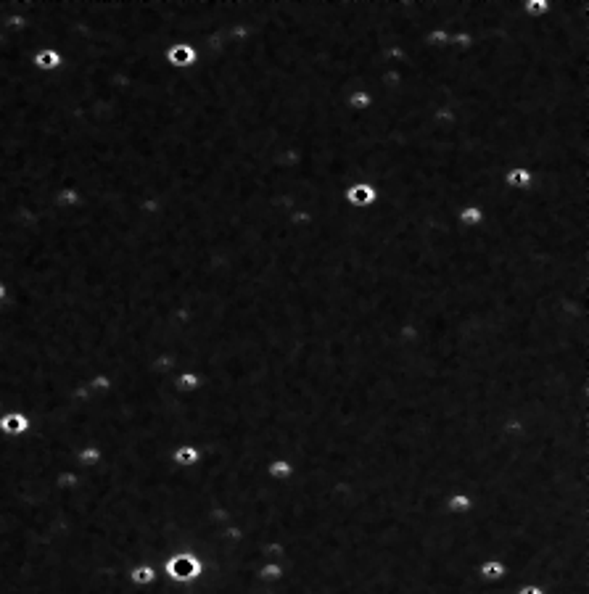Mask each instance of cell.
I'll use <instances>...</instances> for the list:
<instances>
[{"label": "cell", "mask_w": 589, "mask_h": 594, "mask_svg": "<svg viewBox=\"0 0 589 594\" xmlns=\"http://www.w3.org/2000/svg\"><path fill=\"white\" fill-rule=\"evenodd\" d=\"M204 560L198 552H193V549H180V552H172L164 563H161V568H159V576H164L169 584H175V586H188V584H196L204 579Z\"/></svg>", "instance_id": "obj_1"}, {"label": "cell", "mask_w": 589, "mask_h": 594, "mask_svg": "<svg viewBox=\"0 0 589 594\" xmlns=\"http://www.w3.org/2000/svg\"><path fill=\"white\" fill-rule=\"evenodd\" d=\"M344 201H347L349 209H357V212H365V209H373L378 203V188L368 180H357V182H349L344 188Z\"/></svg>", "instance_id": "obj_2"}, {"label": "cell", "mask_w": 589, "mask_h": 594, "mask_svg": "<svg viewBox=\"0 0 589 594\" xmlns=\"http://www.w3.org/2000/svg\"><path fill=\"white\" fill-rule=\"evenodd\" d=\"M198 59H201V56H198V48L193 45V43H185V40L172 43V45L164 50V61L177 71L193 69V66L198 64Z\"/></svg>", "instance_id": "obj_3"}, {"label": "cell", "mask_w": 589, "mask_h": 594, "mask_svg": "<svg viewBox=\"0 0 589 594\" xmlns=\"http://www.w3.org/2000/svg\"><path fill=\"white\" fill-rule=\"evenodd\" d=\"M32 430V417L22 410H6L0 415V436L6 439H22Z\"/></svg>", "instance_id": "obj_4"}, {"label": "cell", "mask_w": 589, "mask_h": 594, "mask_svg": "<svg viewBox=\"0 0 589 594\" xmlns=\"http://www.w3.org/2000/svg\"><path fill=\"white\" fill-rule=\"evenodd\" d=\"M29 66L35 71H40V74H56L64 66V56L59 53V48L43 45L29 56Z\"/></svg>", "instance_id": "obj_5"}, {"label": "cell", "mask_w": 589, "mask_h": 594, "mask_svg": "<svg viewBox=\"0 0 589 594\" xmlns=\"http://www.w3.org/2000/svg\"><path fill=\"white\" fill-rule=\"evenodd\" d=\"M204 460V449L196 447V444H177L175 449L169 451V463L175 465L177 470H191V468H198Z\"/></svg>", "instance_id": "obj_6"}, {"label": "cell", "mask_w": 589, "mask_h": 594, "mask_svg": "<svg viewBox=\"0 0 589 594\" xmlns=\"http://www.w3.org/2000/svg\"><path fill=\"white\" fill-rule=\"evenodd\" d=\"M127 581L135 589H148V586H154L159 581V568L151 565V563H135V565L127 568Z\"/></svg>", "instance_id": "obj_7"}, {"label": "cell", "mask_w": 589, "mask_h": 594, "mask_svg": "<svg viewBox=\"0 0 589 594\" xmlns=\"http://www.w3.org/2000/svg\"><path fill=\"white\" fill-rule=\"evenodd\" d=\"M82 203L85 196L77 185H64V188L53 193V206L61 209V212H77V209H82Z\"/></svg>", "instance_id": "obj_8"}, {"label": "cell", "mask_w": 589, "mask_h": 594, "mask_svg": "<svg viewBox=\"0 0 589 594\" xmlns=\"http://www.w3.org/2000/svg\"><path fill=\"white\" fill-rule=\"evenodd\" d=\"M502 185L507 190H529L534 185V172L523 164L510 166L505 175H502Z\"/></svg>", "instance_id": "obj_9"}, {"label": "cell", "mask_w": 589, "mask_h": 594, "mask_svg": "<svg viewBox=\"0 0 589 594\" xmlns=\"http://www.w3.org/2000/svg\"><path fill=\"white\" fill-rule=\"evenodd\" d=\"M265 473L275 484H291L296 478V468H293V463H291L289 457H275V460L267 463Z\"/></svg>", "instance_id": "obj_10"}, {"label": "cell", "mask_w": 589, "mask_h": 594, "mask_svg": "<svg viewBox=\"0 0 589 594\" xmlns=\"http://www.w3.org/2000/svg\"><path fill=\"white\" fill-rule=\"evenodd\" d=\"M172 386H175V391H177V393L188 396V393L201 391V386H204V378H201V372H196V370H180V372H175V378H172Z\"/></svg>", "instance_id": "obj_11"}, {"label": "cell", "mask_w": 589, "mask_h": 594, "mask_svg": "<svg viewBox=\"0 0 589 594\" xmlns=\"http://www.w3.org/2000/svg\"><path fill=\"white\" fill-rule=\"evenodd\" d=\"M486 222V212L479 203H465L460 212H457V225L465 227V230H479V227Z\"/></svg>", "instance_id": "obj_12"}, {"label": "cell", "mask_w": 589, "mask_h": 594, "mask_svg": "<svg viewBox=\"0 0 589 594\" xmlns=\"http://www.w3.org/2000/svg\"><path fill=\"white\" fill-rule=\"evenodd\" d=\"M103 447H98V444H85L80 449L74 451V463L80 465V468H87V470H93L98 465L103 463Z\"/></svg>", "instance_id": "obj_13"}, {"label": "cell", "mask_w": 589, "mask_h": 594, "mask_svg": "<svg viewBox=\"0 0 589 594\" xmlns=\"http://www.w3.org/2000/svg\"><path fill=\"white\" fill-rule=\"evenodd\" d=\"M476 573H479V579L483 584H500L507 576V565L502 560L492 558V560H483L481 565L476 568Z\"/></svg>", "instance_id": "obj_14"}, {"label": "cell", "mask_w": 589, "mask_h": 594, "mask_svg": "<svg viewBox=\"0 0 589 594\" xmlns=\"http://www.w3.org/2000/svg\"><path fill=\"white\" fill-rule=\"evenodd\" d=\"M473 507H476V502H473V497L465 494V491H452V494L444 499V510L449 512V515H468Z\"/></svg>", "instance_id": "obj_15"}, {"label": "cell", "mask_w": 589, "mask_h": 594, "mask_svg": "<svg viewBox=\"0 0 589 594\" xmlns=\"http://www.w3.org/2000/svg\"><path fill=\"white\" fill-rule=\"evenodd\" d=\"M344 103H347L349 111H357V114H362V111H370L375 103V98L370 90H351V93L344 98Z\"/></svg>", "instance_id": "obj_16"}, {"label": "cell", "mask_w": 589, "mask_h": 594, "mask_svg": "<svg viewBox=\"0 0 589 594\" xmlns=\"http://www.w3.org/2000/svg\"><path fill=\"white\" fill-rule=\"evenodd\" d=\"M283 576H286V568H283V563H277V560H265V563L256 568V579L262 584H277Z\"/></svg>", "instance_id": "obj_17"}, {"label": "cell", "mask_w": 589, "mask_h": 594, "mask_svg": "<svg viewBox=\"0 0 589 594\" xmlns=\"http://www.w3.org/2000/svg\"><path fill=\"white\" fill-rule=\"evenodd\" d=\"M452 32H455L452 27H436L431 32H426L423 43L428 48H433V50H444V48H449V35H452Z\"/></svg>", "instance_id": "obj_18"}, {"label": "cell", "mask_w": 589, "mask_h": 594, "mask_svg": "<svg viewBox=\"0 0 589 594\" xmlns=\"http://www.w3.org/2000/svg\"><path fill=\"white\" fill-rule=\"evenodd\" d=\"M553 8V0H521V11L526 13L529 19H541L547 16Z\"/></svg>", "instance_id": "obj_19"}, {"label": "cell", "mask_w": 589, "mask_h": 594, "mask_svg": "<svg viewBox=\"0 0 589 594\" xmlns=\"http://www.w3.org/2000/svg\"><path fill=\"white\" fill-rule=\"evenodd\" d=\"M470 45H473V35H470L465 27H463V29H455V32L449 35V48H457V50H468Z\"/></svg>", "instance_id": "obj_20"}, {"label": "cell", "mask_w": 589, "mask_h": 594, "mask_svg": "<svg viewBox=\"0 0 589 594\" xmlns=\"http://www.w3.org/2000/svg\"><path fill=\"white\" fill-rule=\"evenodd\" d=\"M516 594H547V592H544V586H539V584H521L516 589Z\"/></svg>", "instance_id": "obj_21"}, {"label": "cell", "mask_w": 589, "mask_h": 594, "mask_svg": "<svg viewBox=\"0 0 589 594\" xmlns=\"http://www.w3.org/2000/svg\"><path fill=\"white\" fill-rule=\"evenodd\" d=\"M6 298H8V285H6V283H3V280H0V304H3Z\"/></svg>", "instance_id": "obj_22"}]
</instances>
